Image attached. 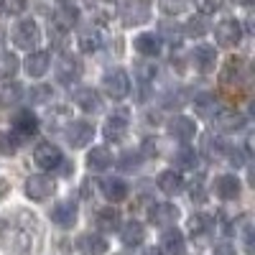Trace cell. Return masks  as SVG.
<instances>
[{"instance_id": "22", "label": "cell", "mask_w": 255, "mask_h": 255, "mask_svg": "<svg viewBox=\"0 0 255 255\" xmlns=\"http://www.w3.org/2000/svg\"><path fill=\"white\" fill-rule=\"evenodd\" d=\"M161 245H163V253L166 255H184V235L179 230H166L163 232V238H161Z\"/></svg>"}, {"instance_id": "33", "label": "cell", "mask_w": 255, "mask_h": 255, "mask_svg": "<svg viewBox=\"0 0 255 255\" xmlns=\"http://www.w3.org/2000/svg\"><path fill=\"white\" fill-rule=\"evenodd\" d=\"M18 59H15V54H10V51H0V79H10L15 72H18Z\"/></svg>"}, {"instance_id": "5", "label": "cell", "mask_w": 255, "mask_h": 255, "mask_svg": "<svg viewBox=\"0 0 255 255\" xmlns=\"http://www.w3.org/2000/svg\"><path fill=\"white\" fill-rule=\"evenodd\" d=\"M54 194V181L44 174H33L26 179V197L31 202H46Z\"/></svg>"}, {"instance_id": "43", "label": "cell", "mask_w": 255, "mask_h": 255, "mask_svg": "<svg viewBox=\"0 0 255 255\" xmlns=\"http://www.w3.org/2000/svg\"><path fill=\"white\" fill-rule=\"evenodd\" d=\"M245 250L253 253V225H245Z\"/></svg>"}, {"instance_id": "6", "label": "cell", "mask_w": 255, "mask_h": 255, "mask_svg": "<svg viewBox=\"0 0 255 255\" xmlns=\"http://www.w3.org/2000/svg\"><path fill=\"white\" fill-rule=\"evenodd\" d=\"M215 38H217V44H220V46L232 49V46H238V44H240V38H243V26L238 23L235 18H227V20H222V23H217V28H215Z\"/></svg>"}, {"instance_id": "4", "label": "cell", "mask_w": 255, "mask_h": 255, "mask_svg": "<svg viewBox=\"0 0 255 255\" xmlns=\"http://www.w3.org/2000/svg\"><path fill=\"white\" fill-rule=\"evenodd\" d=\"M33 161H36L38 168H44V171H54V168L61 166L64 156L59 151V145H54V143H38L36 151H33Z\"/></svg>"}, {"instance_id": "12", "label": "cell", "mask_w": 255, "mask_h": 255, "mask_svg": "<svg viewBox=\"0 0 255 255\" xmlns=\"http://www.w3.org/2000/svg\"><path fill=\"white\" fill-rule=\"evenodd\" d=\"M77 202H72V199H64V202H59L54 209H51V222L54 225H59V227H72L74 222H77Z\"/></svg>"}, {"instance_id": "3", "label": "cell", "mask_w": 255, "mask_h": 255, "mask_svg": "<svg viewBox=\"0 0 255 255\" xmlns=\"http://www.w3.org/2000/svg\"><path fill=\"white\" fill-rule=\"evenodd\" d=\"M38 38H41L38 26H36V20H31V18L20 20V23L13 28V44H15L18 49H26V51H31V49L38 44Z\"/></svg>"}, {"instance_id": "29", "label": "cell", "mask_w": 255, "mask_h": 255, "mask_svg": "<svg viewBox=\"0 0 255 255\" xmlns=\"http://www.w3.org/2000/svg\"><path fill=\"white\" fill-rule=\"evenodd\" d=\"M113 163V153L108 148H92L90 156H87V166L95 168V171H102V168H108Z\"/></svg>"}, {"instance_id": "10", "label": "cell", "mask_w": 255, "mask_h": 255, "mask_svg": "<svg viewBox=\"0 0 255 255\" xmlns=\"http://www.w3.org/2000/svg\"><path fill=\"white\" fill-rule=\"evenodd\" d=\"M38 130V118L31 113V110H20L13 115V133L20 138V140H26V138H33Z\"/></svg>"}, {"instance_id": "42", "label": "cell", "mask_w": 255, "mask_h": 255, "mask_svg": "<svg viewBox=\"0 0 255 255\" xmlns=\"http://www.w3.org/2000/svg\"><path fill=\"white\" fill-rule=\"evenodd\" d=\"M49 95H51V87H36V90H31V100L33 102H44Z\"/></svg>"}, {"instance_id": "1", "label": "cell", "mask_w": 255, "mask_h": 255, "mask_svg": "<svg viewBox=\"0 0 255 255\" xmlns=\"http://www.w3.org/2000/svg\"><path fill=\"white\" fill-rule=\"evenodd\" d=\"M33 245L31 232L15 222H0V248L10 250L13 255H26Z\"/></svg>"}, {"instance_id": "27", "label": "cell", "mask_w": 255, "mask_h": 255, "mask_svg": "<svg viewBox=\"0 0 255 255\" xmlns=\"http://www.w3.org/2000/svg\"><path fill=\"white\" fill-rule=\"evenodd\" d=\"M212 227H215V220H212L209 215H202V212L189 220V232H191L194 238H204V235H209V230H212Z\"/></svg>"}, {"instance_id": "35", "label": "cell", "mask_w": 255, "mask_h": 255, "mask_svg": "<svg viewBox=\"0 0 255 255\" xmlns=\"http://www.w3.org/2000/svg\"><path fill=\"white\" fill-rule=\"evenodd\" d=\"M186 3H189V0H158V5H161V10H163L166 15H179V13H184V10H186Z\"/></svg>"}, {"instance_id": "46", "label": "cell", "mask_w": 255, "mask_h": 255, "mask_svg": "<svg viewBox=\"0 0 255 255\" xmlns=\"http://www.w3.org/2000/svg\"><path fill=\"white\" fill-rule=\"evenodd\" d=\"M235 3H240V5H250L253 0H235Z\"/></svg>"}, {"instance_id": "41", "label": "cell", "mask_w": 255, "mask_h": 255, "mask_svg": "<svg viewBox=\"0 0 255 255\" xmlns=\"http://www.w3.org/2000/svg\"><path fill=\"white\" fill-rule=\"evenodd\" d=\"M161 31H163V36H166L168 41H171V44H179V38H181V31H179L176 26L171 28V26H166V23H163V26H161Z\"/></svg>"}, {"instance_id": "37", "label": "cell", "mask_w": 255, "mask_h": 255, "mask_svg": "<svg viewBox=\"0 0 255 255\" xmlns=\"http://www.w3.org/2000/svg\"><path fill=\"white\" fill-rule=\"evenodd\" d=\"M194 5L202 15H212L222 8V0H194Z\"/></svg>"}, {"instance_id": "23", "label": "cell", "mask_w": 255, "mask_h": 255, "mask_svg": "<svg viewBox=\"0 0 255 255\" xmlns=\"http://www.w3.org/2000/svg\"><path fill=\"white\" fill-rule=\"evenodd\" d=\"M120 238H123V245L135 248V245H140V243H143V238H145V227H143L140 222L130 220V222H128V225L120 230Z\"/></svg>"}, {"instance_id": "11", "label": "cell", "mask_w": 255, "mask_h": 255, "mask_svg": "<svg viewBox=\"0 0 255 255\" xmlns=\"http://www.w3.org/2000/svg\"><path fill=\"white\" fill-rule=\"evenodd\" d=\"M56 79L61 84H74L79 79V61L72 56V54H61L59 61H56Z\"/></svg>"}, {"instance_id": "44", "label": "cell", "mask_w": 255, "mask_h": 255, "mask_svg": "<svg viewBox=\"0 0 255 255\" xmlns=\"http://www.w3.org/2000/svg\"><path fill=\"white\" fill-rule=\"evenodd\" d=\"M64 115H67V110H64V108H59V110H56V115H54V123H51V128H59V125H61V120H64Z\"/></svg>"}, {"instance_id": "2", "label": "cell", "mask_w": 255, "mask_h": 255, "mask_svg": "<svg viewBox=\"0 0 255 255\" xmlns=\"http://www.w3.org/2000/svg\"><path fill=\"white\" fill-rule=\"evenodd\" d=\"M102 90L113 100H123L128 92H130V77H128L125 69H120V67L108 69L105 77H102Z\"/></svg>"}, {"instance_id": "8", "label": "cell", "mask_w": 255, "mask_h": 255, "mask_svg": "<svg viewBox=\"0 0 255 255\" xmlns=\"http://www.w3.org/2000/svg\"><path fill=\"white\" fill-rule=\"evenodd\" d=\"M67 143L72 145V148H84L90 140H92V135H95V128H92V123H87V120H74V123H69L67 125Z\"/></svg>"}, {"instance_id": "14", "label": "cell", "mask_w": 255, "mask_h": 255, "mask_svg": "<svg viewBox=\"0 0 255 255\" xmlns=\"http://www.w3.org/2000/svg\"><path fill=\"white\" fill-rule=\"evenodd\" d=\"M168 133H171L174 138H179L181 143L191 140L197 135V128H194V120L186 118V115H176L171 123H168Z\"/></svg>"}, {"instance_id": "17", "label": "cell", "mask_w": 255, "mask_h": 255, "mask_svg": "<svg viewBox=\"0 0 255 255\" xmlns=\"http://www.w3.org/2000/svg\"><path fill=\"white\" fill-rule=\"evenodd\" d=\"M100 189H102V194L108 197L110 202H123L128 197V184L118 176H108V179H102L100 181Z\"/></svg>"}, {"instance_id": "48", "label": "cell", "mask_w": 255, "mask_h": 255, "mask_svg": "<svg viewBox=\"0 0 255 255\" xmlns=\"http://www.w3.org/2000/svg\"><path fill=\"white\" fill-rule=\"evenodd\" d=\"M0 189H3V184H0Z\"/></svg>"}, {"instance_id": "30", "label": "cell", "mask_w": 255, "mask_h": 255, "mask_svg": "<svg viewBox=\"0 0 255 255\" xmlns=\"http://www.w3.org/2000/svg\"><path fill=\"white\" fill-rule=\"evenodd\" d=\"M100 46H102V36L97 31L87 28V31L79 33V49L84 54H95V51H100Z\"/></svg>"}, {"instance_id": "15", "label": "cell", "mask_w": 255, "mask_h": 255, "mask_svg": "<svg viewBox=\"0 0 255 255\" xmlns=\"http://www.w3.org/2000/svg\"><path fill=\"white\" fill-rule=\"evenodd\" d=\"M77 18H79V13L72 3H59V8L54 10V28L61 31V33L69 31L77 23Z\"/></svg>"}, {"instance_id": "9", "label": "cell", "mask_w": 255, "mask_h": 255, "mask_svg": "<svg viewBox=\"0 0 255 255\" xmlns=\"http://www.w3.org/2000/svg\"><path fill=\"white\" fill-rule=\"evenodd\" d=\"M151 18V5L148 0H128L123 8V23L125 26H140Z\"/></svg>"}, {"instance_id": "25", "label": "cell", "mask_w": 255, "mask_h": 255, "mask_svg": "<svg viewBox=\"0 0 255 255\" xmlns=\"http://www.w3.org/2000/svg\"><path fill=\"white\" fill-rule=\"evenodd\" d=\"M20 100H23V87H20L18 82L0 84V105L10 108V105H15V102H20Z\"/></svg>"}, {"instance_id": "36", "label": "cell", "mask_w": 255, "mask_h": 255, "mask_svg": "<svg viewBox=\"0 0 255 255\" xmlns=\"http://www.w3.org/2000/svg\"><path fill=\"white\" fill-rule=\"evenodd\" d=\"M204 151H207V156H209V158H220V156L225 153V145H222V140H220V138L207 135V138H204Z\"/></svg>"}, {"instance_id": "40", "label": "cell", "mask_w": 255, "mask_h": 255, "mask_svg": "<svg viewBox=\"0 0 255 255\" xmlns=\"http://www.w3.org/2000/svg\"><path fill=\"white\" fill-rule=\"evenodd\" d=\"M186 31H189V36H202L207 28H204V23H202L199 18H191L189 23H186Z\"/></svg>"}, {"instance_id": "34", "label": "cell", "mask_w": 255, "mask_h": 255, "mask_svg": "<svg viewBox=\"0 0 255 255\" xmlns=\"http://www.w3.org/2000/svg\"><path fill=\"white\" fill-rule=\"evenodd\" d=\"M20 148V138L15 133H0V153L3 156H13Z\"/></svg>"}, {"instance_id": "32", "label": "cell", "mask_w": 255, "mask_h": 255, "mask_svg": "<svg viewBox=\"0 0 255 255\" xmlns=\"http://www.w3.org/2000/svg\"><path fill=\"white\" fill-rule=\"evenodd\" d=\"M74 100H77L79 108L87 110V113H97V110H100V97H97V92H92V90H79Z\"/></svg>"}, {"instance_id": "28", "label": "cell", "mask_w": 255, "mask_h": 255, "mask_svg": "<svg viewBox=\"0 0 255 255\" xmlns=\"http://www.w3.org/2000/svg\"><path fill=\"white\" fill-rule=\"evenodd\" d=\"M194 110H197L202 118H217L220 105H217V100L212 97V95H199V97L194 100Z\"/></svg>"}, {"instance_id": "21", "label": "cell", "mask_w": 255, "mask_h": 255, "mask_svg": "<svg viewBox=\"0 0 255 255\" xmlns=\"http://www.w3.org/2000/svg\"><path fill=\"white\" fill-rule=\"evenodd\" d=\"M49 61H51L49 51H33V54H28V59H26V72H28L31 77H44L46 69H49Z\"/></svg>"}, {"instance_id": "24", "label": "cell", "mask_w": 255, "mask_h": 255, "mask_svg": "<svg viewBox=\"0 0 255 255\" xmlns=\"http://www.w3.org/2000/svg\"><path fill=\"white\" fill-rule=\"evenodd\" d=\"M156 184H158V189L163 191V194H176V191L181 189V176H179V171H174V168H166V171H161L158 174V179H156Z\"/></svg>"}, {"instance_id": "45", "label": "cell", "mask_w": 255, "mask_h": 255, "mask_svg": "<svg viewBox=\"0 0 255 255\" xmlns=\"http://www.w3.org/2000/svg\"><path fill=\"white\" fill-rule=\"evenodd\" d=\"M215 255H235V250H232L230 245H217L215 248Z\"/></svg>"}, {"instance_id": "26", "label": "cell", "mask_w": 255, "mask_h": 255, "mask_svg": "<svg viewBox=\"0 0 255 255\" xmlns=\"http://www.w3.org/2000/svg\"><path fill=\"white\" fill-rule=\"evenodd\" d=\"M191 59H194L197 69L209 72L212 67H215V46H197L194 54H191Z\"/></svg>"}, {"instance_id": "38", "label": "cell", "mask_w": 255, "mask_h": 255, "mask_svg": "<svg viewBox=\"0 0 255 255\" xmlns=\"http://www.w3.org/2000/svg\"><path fill=\"white\" fill-rule=\"evenodd\" d=\"M0 8H3L5 15H18V13H23L26 0H0Z\"/></svg>"}, {"instance_id": "20", "label": "cell", "mask_w": 255, "mask_h": 255, "mask_svg": "<svg viewBox=\"0 0 255 255\" xmlns=\"http://www.w3.org/2000/svg\"><path fill=\"white\" fill-rule=\"evenodd\" d=\"M135 51L143 54V56H158L161 54V38L156 33H140L135 38Z\"/></svg>"}, {"instance_id": "13", "label": "cell", "mask_w": 255, "mask_h": 255, "mask_svg": "<svg viewBox=\"0 0 255 255\" xmlns=\"http://www.w3.org/2000/svg\"><path fill=\"white\" fill-rule=\"evenodd\" d=\"M176 220H179V207L176 204L163 202V204L151 207V222L156 227H168V225H174Z\"/></svg>"}, {"instance_id": "7", "label": "cell", "mask_w": 255, "mask_h": 255, "mask_svg": "<svg viewBox=\"0 0 255 255\" xmlns=\"http://www.w3.org/2000/svg\"><path fill=\"white\" fill-rule=\"evenodd\" d=\"M128 125H130V120H128V113H125V110H118V113H113L108 120H105L102 135L108 138V140H113V143H118V140H123V138L128 135Z\"/></svg>"}, {"instance_id": "18", "label": "cell", "mask_w": 255, "mask_h": 255, "mask_svg": "<svg viewBox=\"0 0 255 255\" xmlns=\"http://www.w3.org/2000/svg\"><path fill=\"white\" fill-rule=\"evenodd\" d=\"M215 191H217V197H222V199H238L240 197V181H238V176L222 174L215 181Z\"/></svg>"}, {"instance_id": "47", "label": "cell", "mask_w": 255, "mask_h": 255, "mask_svg": "<svg viewBox=\"0 0 255 255\" xmlns=\"http://www.w3.org/2000/svg\"><path fill=\"white\" fill-rule=\"evenodd\" d=\"M145 255H161V250H148Z\"/></svg>"}, {"instance_id": "39", "label": "cell", "mask_w": 255, "mask_h": 255, "mask_svg": "<svg viewBox=\"0 0 255 255\" xmlns=\"http://www.w3.org/2000/svg\"><path fill=\"white\" fill-rule=\"evenodd\" d=\"M194 163H197V153L191 151V148L184 145L181 151L176 153V166H186V168H189V166H194Z\"/></svg>"}, {"instance_id": "31", "label": "cell", "mask_w": 255, "mask_h": 255, "mask_svg": "<svg viewBox=\"0 0 255 255\" xmlns=\"http://www.w3.org/2000/svg\"><path fill=\"white\" fill-rule=\"evenodd\" d=\"M118 225H120V215L115 209H100L97 212V227L102 230V232H113V230H118Z\"/></svg>"}, {"instance_id": "19", "label": "cell", "mask_w": 255, "mask_h": 255, "mask_svg": "<svg viewBox=\"0 0 255 255\" xmlns=\"http://www.w3.org/2000/svg\"><path fill=\"white\" fill-rule=\"evenodd\" d=\"M87 5H90L92 15L97 20H105V23L118 15V3L115 0H87Z\"/></svg>"}, {"instance_id": "16", "label": "cell", "mask_w": 255, "mask_h": 255, "mask_svg": "<svg viewBox=\"0 0 255 255\" xmlns=\"http://www.w3.org/2000/svg\"><path fill=\"white\" fill-rule=\"evenodd\" d=\"M77 248L82 255H105L108 253V240L100 235H92V232H84L77 243Z\"/></svg>"}]
</instances>
